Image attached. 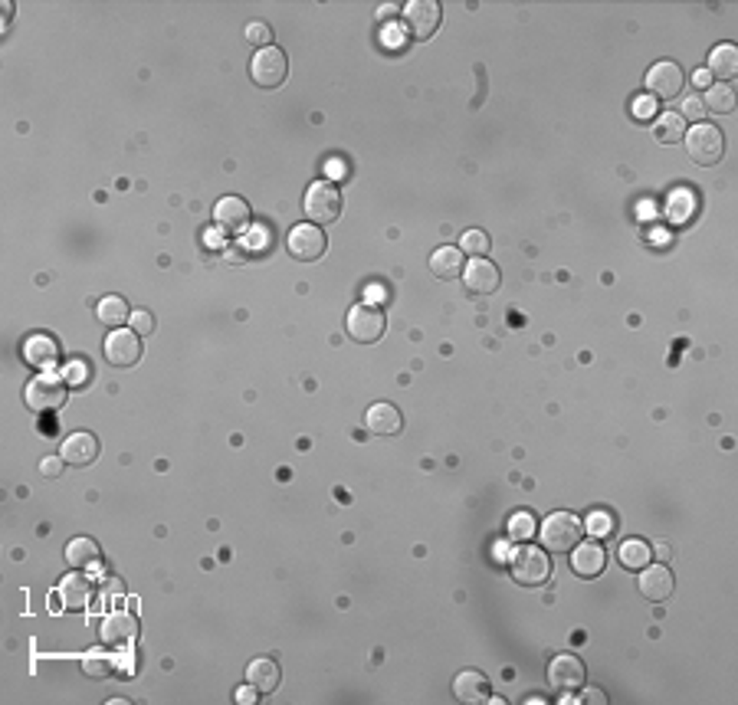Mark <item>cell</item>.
Here are the masks:
<instances>
[{"label": "cell", "instance_id": "obj_14", "mask_svg": "<svg viewBox=\"0 0 738 705\" xmlns=\"http://www.w3.org/2000/svg\"><path fill=\"white\" fill-rule=\"evenodd\" d=\"M20 354H23V361H27L30 368H37V371H49V368H57V364L63 361L57 338H49V335H40V332L30 335V338H23V344H20Z\"/></svg>", "mask_w": 738, "mask_h": 705}, {"label": "cell", "instance_id": "obj_12", "mask_svg": "<svg viewBox=\"0 0 738 705\" xmlns=\"http://www.w3.org/2000/svg\"><path fill=\"white\" fill-rule=\"evenodd\" d=\"M584 679H588V669L574 653H561L548 663V683H552L555 692H574V689H584Z\"/></svg>", "mask_w": 738, "mask_h": 705}, {"label": "cell", "instance_id": "obj_15", "mask_svg": "<svg viewBox=\"0 0 738 705\" xmlns=\"http://www.w3.org/2000/svg\"><path fill=\"white\" fill-rule=\"evenodd\" d=\"M250 217H253L250 204L236 194L220 197L214 204V223H217V230H224V233H244L246 227H250Z\"/></svg>", "mask_w": 738, "mask_h": 705}, {"label": "cell", "instance_id": "obj_38", "mask_svg": "<svg viewBox=\"0 0 738 705\" xmlns=\"http://www.w3.org/2000/svg\"><path fill=\"white\" fill-rule=\"evenodd\" d=\"M89 378H93L89 364L85 361H69V368H66V380H69V388H85Z\"/></svg>", "mask_w": 738, "mask_h": 705}, {"label": "cell", "instance_id": "obj_11", "mask_svg": "<svg viewBox=\"0 0 738 705\" xmlns=\"http://www.w3.org/2000/svg\"><path fill=\"white\" fill-rule=\"evenodd\" d=\"M440 20H443V10L437 0H411L404 7V23H407L413 40H431L437 33Z\"/></svg>", "mask_w": 738, "mask_h": 705}, {"label": "cell", "instance_id": "obj_20", "mask_svg": "<svg viewBox=\"0 0 738 705\" xmlns=\"http://www.w3.org/2000/svg\"><path fill=\"white\" fill-rule=\"evenodd\" d=\"M673 587H676V581H673V571L666 565H646L644 571H640V591H644V597L646 601H666V597L673 594Z\"/></svg>", "mask_w": 738, "mask_h": 705}, {"label": "cell", "instance_id": "obj_17", "mask_svg": "<svg viewBox=\"0 0 738 705\" xmlns=\"http://www.w3.org/2000/svg\"><path fill=\"white\" fill-rule=\"evenodd\" d=\"M59 456L66 460V466H89L99 460V436L89 430H76L63 440Z\"/></svg>", "mask_w": 738, "mask_h": 705}, {"label": "cell", "instance_id": "obj_4", "mask_svg": "<svg viewBox=\"0 0 738 705\" xmlns=\"http://www.w3.org/2000/svg\"><path fill=\"white\" fill-rule=\"evenodd\" d=\"M66 397H69V380L59 378V374H37V378L30 380L27 390H23V400H27L30 410H40V414H53V410H59L66 404Z\"/></svg>", "mask_w": 738, "mask_h": 705}, {"label": "cell", "instance_id": "obj_27", "mask_svg": "<svg viewBox=\"0 0 738 705\" xmlns=\"http://www.w3.org/2000/svg\"><path fill=\"white\" fill-rule=\"evenodd\" d=\"M617 558H620V565H624L627 571H644V567L654 561V545L644 539H627L624 545H620V551H617Z\"/></svg>", "mask_w": 738, "mask_h": 705}, {"label": "cell", "instance_id": "obj_44", "mask_svg": "<svg viewBox=\"0 0 738 705\" xmlns=\"http://www.w3.org/2000/svg\"><path fill=\"white\" fill-rule=\"evenodd\" d=\"M584 699H588V702H598V705L608 702V696H604L600 689H584Z\"/></svg>", "mask_w": 738, "mask_h": 705}, {"label": "cell", "instance_id": "obj_21", "mask_svg": "<svg viewBox=\"0 0 738 705\" xmlns=\"http://www.w3.org/2000/svg\"><path fill=\"white\" fill-rule=\"evenodd\" d=\"M453 696L467 705L489 702V679L483 676L479 669H463V673L453 679Z\"/></svg>", "mask_w": 738, "mask_h": 705}, {"label": "cell", "instance_id": "obj_19", "mask_svg": "<svg viewBox=\"0 0 738 705\" xmlns=\"http://www.w3.org/2000/svg\"><path fill=\"white\" fill-rule=\"evenodd\" d=\"M57 594H59V603H63V611H85L89 601H93V585H89L85 571H73V575H66L63 581H59Z\"/></svg>", "mask_w": 738, "mask_h": 705}, {"label": "cell", "instance_id": "obj_28", "mask_svg": "<svg viewBox=\"0 0 738 705\" xmlns=\"http://www.w3.org/2000/svg\"><path fill=\"white\" fill-rule=\"evenodd\" d=\"M95 316H99V322L109 328H122L125 322L131 318V308L129 302H125L122 296H105L95 302Z\"/></svg>", "mask_w": 738, "mask_h": 705}, {"label": "cell", "instance_id": "obj_24", "mask_svg": "<svg viewBox=\"0 0 738 705\" xmlns=\"http://www.w3.org/2000/svg\"><path fill=\"white\" fill-rule=\"evenodd\" d=\"M463 266H467V256H463L459 246H440L431 256V272L437 279H459Z\"/></svg>", "mask_w": 738, "mask_h": 705}, {"label": "cell", "instance_id": "obj_33", "mask_svg": "<svg viewBox=\"0 0 738 705\" xmlns=\"http://www.w3.org/2000/svg\"><path fill=\"white\" fill-rule=\"evenodd\" d=\"M459 250H463V256H486L489 253L486 230H467L463 233V240H459Z\"/></svg>", "mask_w": 738, "mask_h": 705}, {"label": "cell", "instance_id": "obj_46", "mask_svg": "<svg viewBox=\"0 0 738 705\" xmlns=\"http://www.w3.org/2000/svg\"><path fill=\"white\" fill-rule=\"evenodd\" d=\"M394 17V7H381V20H391Z\"/></svg>", "mask_w": 738, "mask_h": 705}, {"label": "cell", "instance_id": "obj_40", "mask_svg": "<svg viewBox=\"0 0 738 705\" xmlns=\"http://www.w3.org/2000/svg\"><path fill=\"white\" fill-rule=\"evenodd\" d=\"M63 466H66V460H63V456H43V460H40V473H43V476H49V479H53V476H59V473H63Z\"/></svg>", "mask_w": 738, "mask_h": 705}, {"label": "cell", "instance_id": "obj_13", "mask_svg": "<svg viewBox=\"0 0 738 705\" xmlns=\"http://www.w3.org/2000/svg\"><path fill=\"white\" fill-rule=\"evenodd\" d=\"M463 286L473 292V296H493L495 289H499V282H502V276H499V266H495L493 260H486V256H473V260L463 266Z\"/></svg>", "mask_w": 738, "mask_h": 705}, {"label": "cell", "instance_id": "obj_37", "mask_svg": "<svg viewBox=\"0 0 738 705\" xmlns=\"http://www.w3.org/2000/svg\"><path fill=\"white\" fill-rule=\"evenodd\" d=\"M129 326H131V332L135 335H151L155 332V316H151L148 308H135L131 318H129Z\"/></svg>", "mask_w": 738, "mask_h": 705}, {"label": "cell", "instance_id": "obj_36", "mask_svg": "<svg viewBox=\"0 0 738 705\" xmlns=\"http://www.w3.org/2000/svg\"><path fill=\"white\" fill-rule=\"evenodd\" d=\"M246 40H250L256 49H266L272 47V30L262 23V20H253L250 27H246Z\"/></svg>", "mask_w": 738, "mask_h": 705}, {"label": "cell", "instance_id": "obj_6", "mask_svg": "<svg viewBox=\"0 0 738 705\" xmlns=\"http://www.w3.org/2000/svg\"><path fill=\"white\" fill-rule=\"evenodd\" d=\"M325 230L318 227V223H296L289 230V236H286V250H289L292 260L299 263H316L325 256Z\"/></svg>", "mask_w": 738, "mask_h": 705}, {"label": "cell", "instance_id": "obj_42", "mask_svg": "<svg viewBox=\"0 0 738 705\" xmlns=\"http://www.w3.org/2000/svg\"><path fill=\"white\" fill-rule=\"evenodd\" d=\"M224 260L227 263H246V253H244V246H227V253H224Z\"/></svg>", "mask_w": 738, "mask_h": 705}, {"label": "cell", "instance_id": "obj_2", "mask_svg": "<svg viewBox=\"0 0 738 705\" xmlns=\"http://www.w3.org/2000/svg\"><path fill=\"white\" fill-rule=\"evenodd\" d=\"M581 535H584V522L574 512H552L542 522V545L555 555H568L581 541Z\"/></svg>", "mask_w": 738, "mask_h": 705}, {"label": "cell", "instance_id": "obj_25", "mask_svg": "<svg viewBox=\"0 0 738 705\" xmlns=\"http://www.w3.org/2000/svg\"><path fill=\"white\" fill-rule=\"evenodd\" d=\"M706 73L716 76V79H722V83L735 79L738 76V49L732 47V43H719V47L709 53V66H706Z\"/></svg>", "mask_w": 738, "mask_h": 705}, {"label": "cell", "instance_id": "obj_3", "mask_svg": "<svg viewBox=\"0 0 738 705\" xmlns=\"http://www.w3.org/2000/svg\"><path fill=\"white\" fill-rule=\"evenodd\" d=\"M682 141H686V155L699 167L719 165L722 155H725V138H722V131L716 129V125H709V121L692 125V129L682 135Z\"/></svg>", "mask_w": 738, "mask_h": 705}, {"label": "cell", "instance_id": "obj_22", "mask_svg": "<svg viewBox=\"0 0 738 705\" xmlns=\"http://www.w3.org/2000/svg\"><path fill=\"white\" fill-rule=\"evenodd\" d=\"M66 561H69L76 571H95V567L102 565V548H99L95 539H89V535H79V539H73L66 545Z\"/></svg>", "mask_w": 738, "mask_h": 705}, {"label": "cell", "instance_id": "obj_39", "mask_svg": "<svg viewBox=\"0 0 738 705\" xmlns=\"http://www.w3.org/2000/svg\"><path fill=\"white\" fill-rule=\"evenodd\" d=\"M634 119H640V121L656 119V99L654 95H640V99H634Z\"/></svg>", "mask_w": 738, "mask_h": 705}, {"label": "cell", "instance_id": "obj_10", "mask_svg": "<svg viewBox=\"0 0 738 705\" xmlns=\"http://www.w3.org/2000/svg\"><path fill=\"white\" fill-rule=\"evenodd\" d=\"M102 352L105 361L112 364V368H131L141 358V335H135L131 328H112V332L105 335Z\"/></svg>", "mask_w": 738, "mask_h": 705}, {"label": "cell", "instance_id": "obj_45", "mask_svg": "<svg viewBox=\"0 0 738 705\" xmlns=\"http://www.w3.org/2000/svg\"><path fill=\"white\" fill-rule=\"evenodd\" d=\"M654 555L660 558V565H666V561H670V555H673V551H670V545H656V548H654Z\"/></svg>", "mask_w": 738, "mask_h": 705}, {"label": "cell", "instance_id": "obj_31", "mask_svg": "<svg viewBox=\"0 0 738 705\" xmlns=\"http://www.w3.org/2000/svg\"><path fill=\"white\" fill-rule=\"evenodd\" d=\"M614 529H617V519L610 512H591L588 519H584V531L594 535V539H610Z\"/></svg>", "mask_w": 738, "mask_h": 705}, {"label": "cell", "instance_id": "obj_5", "mask_svg": "<svg viewBox=\"0 0 738 705\" xmlns=\"http://www.w3.org/2000/svg\"><path fill=\"white\" fill-rule=\"evenodd\" d=\"M306 217L312 223H335L338 217H342V194H338V187L332 184V181H316V184H308L306 191Z\"/></svg>", "mask_w": 738, "mask_h": 705}, {"label": "cell", "instance_id": "obj_29", "mask_svg": "<svg viewBox=\"0 0 738 705\" xmlns=\"http://www.w3.org/2000/svg\"><path fill=\"white\" fill-rule=\"evenodd\" d=\"M702 105H706V112L729 115V112H735V89L729 83H712L702 95Z\"/></svg>", "mask_w": 738, "mask_h": 705}, {"label": "cell", "instance_id": "obj_7", "mask_svg": "<svg viewBox=\"0 0 738 705\" xmlns=\"http://www.w3.org/2000/svg\"><path fill=\"white\" fill-rule=\"evenodd\" d=\"M250 76L260 89H276V85H282L286 76H289V59H286V53H282L280 47L256 49V56H253V63H250Z\"/></svg>", "mask_w": 738, "mask_h": 705}, {"label": "cell", "instance_id": "obj_9", "mask_svg": "<svg viewBox=\"0 0 738 705\" xmlns=\"http://www.w3.org/2000/svg\"><path fill=\"white\" fill-rule=\"evenodd\" d=\"M384 312L371 302H358L348 312V335L355 338L358 344H374L384 335Z\"/></svg>", "mask_w": 738, "mask_h": 705}, {"label": "cell", "instance_id": "obj_1", "mask_svg": "<svg viewBox=\"0 0 738 705\" xmlns=\"http://www.w3.org/2000/svg\"><path fill=\"white\" fill-rule=\"evenodd\" d=\"M509 571H512L515 585L542 587L552 577V561L545 555V548L532 545V541H519V548L509 558Z\"/></svg>", "mask_w": 738, "mask_h": 705}, {"label": "cell", "instance_id": "obj_16", "mask_svg": "<svg viewBox=\"0 0 738 705\" xmlns=\"http://www.w3.org/2000/svg\"><path fill=\"white\" fill-rule=\"evenodd\" d=\"M571 555V571L578 577H598L604 567H608V551L598 539L591 541H578V545L568 551Z\"/></svg>", "mask_w": 738, "mask_h": 705}, {"label": "cell", "instance_id": "obj_30", "mask_svg": "<svg viewBox=\"0 0 738 705\" xmlns=\"http://www.w3.org/2000/svg\"><path fill=\"white\" fill-rule=\"evenodd\" d=\"M656 141L660 145H680L682 135H686V121L676 115V112H663L660 119H656Z\"/></svg>", "mask_w": 738, "mask_h": 705}, {"label": "cell", "instance_id": "obj_43", "mask_svg": "<svg viewBox=\"0 0 738 705\" xmlns=\"http://www.w3.org/2000/svg\"><path fill=\"white\" fill-rule=\"evenodd\" d=\"M692 83H696V85H699V89H709V85H712V76H709V73H706V69H699V73H696V76H692Z\"/></svg>", "mask_w": 738, "mask_h": 705}, {"label": "cell", "instance_id": "obj_8", "mask_svg": "<svg viewBox=\"0 0 738 705\" xmlns=\"http://www.w3.org/2000/svg\"><path fill=\"white\" fill-rule=\"evenodd\" d=\"M644 83H646V89H650L654 99L670 103V99H676V95L682 93V85H686V73H682V66H676L673 59H660V63L650 66V73H646Z\"/></svg>", "mask_w": 738, "mask_h": 705}, {"label": "cell", "instance_id": "obj_32", "mask_svg": "<svg viewBox=\"0 0 738 705\" xmlns=\"http://www.w3.org/2000/svg\"><path fill=\"white\" fill-rule=\"evenodd\" d=\"M83 669L89 673L93 679H105V676H112V669H115V663L109 656H105L102 650H93V653H85L83 656Z\"/></svg>", "mask_w": 738, "mask_h": 705}, {"label": "cell", "instance_id": "obj_41", "mask_svg": "<svg viewBox=\"0 0 738 705\" xmlns=\"http://www.w3.org/2000/svg\"><path fill=\"white\" fill-rule=\"evenodd\" d=\"M256 692H260V689L253 686V683H250V686H244V689H236V702L253 705V702H256Z\"/></svg>", "mask_w": 738, "mask_h": 705}, {"label": "cell", "instance_id": "obj_23", "mask_svg": "<svg viewBox=\"0 0 738 705\" xmlns=\"http://www.w3.org/2000/svg\"><path fill=\"white\" fill-rule=\"evenodd\" d=\"M365 427L371 430V433H378V436H394V433H401V427H404V417H401V410L394 407V404H374L371 410L365 414Z\"/></svg>", "mask_w": 738, "mask_h": 705}, {"label": "cell", "instance_id": "obj_18", "mask_svg": "<svg viewBox=\"0 0 738 705\" xmlns=\"http://www.w3.org/2000/svg\"><path fill=\"white\" fill-rule=\"evenodd\" d=\"M105 647H129V643L138 640V620L125 611H112L99 627Z\"/></svg>", "mask_w": 738, "mask_h": 705}, {"label": "cell", "instance_id": "obj_26", "mask_svg": "<svg viewBox=\"0 0 738 705\" xmlns=\"http://www.w3.org/2000/svg\"><path fill=\"white\" fill-rule=\"evenodd\" d=\"M246 679H250L253 686L260 689V692H276L280 689V679H282V673H280V666L272 663V659H266V656H260V659H253L250 663V669H246Z\"/></svg>", "mask_w": 738, "mask_h": 705}, {"label": "cell", "instance_id": "obj_34", "mask_svg": "<svg viewBox=\"0 0 738 705\" xmlns=\"http://www.w3.org/2000/svg\"><path fill=\"white\" fill-rule=\"evenodd\" d=\"M509 535H512V541H529L535 535V519L532 512H515L512 519H509Z\"/></svg>", "mask_w": 738, "mask_h": 705}, {"label": "cell", "instance_id": "obj_35", "mask_svg": "<svg viewBox=\"0 0 738 705\" xmlns=\"http://www.w3.org/2000/svg\"><path fill=\"white\" fill-rule=\"evenodd\" d=\"M676 115H680L682 121H696V125H699V121L706 119V105H702V95H686Z\"/></svg>", "mask_w": 738, "mask_h": 705}]
</instances>
